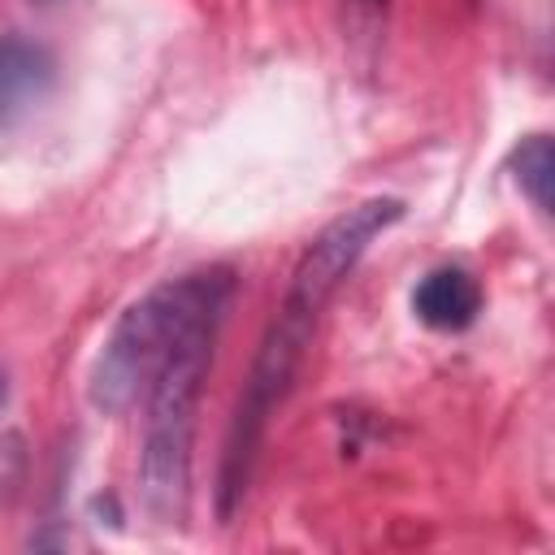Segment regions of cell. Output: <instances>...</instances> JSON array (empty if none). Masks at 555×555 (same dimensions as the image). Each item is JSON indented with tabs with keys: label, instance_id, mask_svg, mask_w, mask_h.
Masks as SVG:
<instances>
[{
	"label": "cell",
	"instance_id": "6da1fadb",
	"mask_svg": "<svg viewBox=\"0 0 555 555\" xmlns=\"http://www.w3.org/2000/svg\"><path fill=\"white\" fill-rule=\"evenodd\" d=\"M399 217H403L399 199L373 195V199L347 208L343 217H334L308 243V251L299 256V264L291 273V286H286V299H282L278 317L269 321V330L260 338V351L251 360L247 386L238 395V408H234V421H230V434H225L221 477H217V516L221 520H230L234 507L247 494L251 464H256V451L264 442V425H269L273 408L282 403V395L291 390V382H295V373L308 356L321 308L343 286V278L356 269V260L369 251V243L382 230H390Z\"/></svg>",
	"mask_w": 555,
	"mask_h": 555
},
{
	"label": "cell",
	"instance_id": "7a4b0ae2",
	"mask_svg": "<svg viewBox=\"0 0 555 555\" xmlns=\"http://www.w3.org/2000/svg\"><path fill=\"white\" fill-rule=\"evenodd\" d=\"M234 299V273L221 264L212 286L173 330L160 364L152 369L143 447H139V494L160 525H178L191 499V442H195V408L212 364V347Z\"/></svg>",
	"mask_w": 555,
	"mask_h": 555
},
{
	"label": "cell",
	"instance_id": "3957f363",
	"mask_svg": "<svg viewBox=\"0 0 555 555\" xmlns=\"http://www.w3.org/2000/svg\"><path fill=\"white\" fill-rule=\"evenodd\" d=\"M217 273H221V264L169 278V282L152 286L143 299H134L117 317L113 334L104 338V347H100V356L91 364V386H87L91 403L100 412L117 416L143 395L152 369L160 364V356H165V347L173 338V330L186 321V312L199 304V295L212 286Z\"/></svg>",
	"mask_w": 555,
	"mask_h": 555
},
{
	"label": "cell",
	"instance_id": "277c9868",
	"mask_svg": "<svg viewBox=\"0 0 555 555\" xmlns=\"http://www.w3.org/2000/svg\"><path fill=\"white\" fill-rule=\"evenodd\" d=\"M412 312L421 325L429 330H442V334H455V330H468L481 312V286L468 269L460 264H442V269H429L416 291H412Z\"/></svg>",
	"mask_w": 555,
	"mask_h": 555
},
{
	"label": "cell",
	"instance_id": "5b68a950",
	"mask_svg": "<svg viewBox=\"0 0 555 555\" xmlns=\"http://www.w3.org/2000/svg\"><path fill=\"white\" fill-rule=\"evenodd\" d=\"M52 52L35 39L4 35L0 39V121L17 117L26 104H35L52 87Z\"/></svg>",
	"mask_w": 555,
	"mask_h": 555
},
{
	"label": "cell",
	"instance_id": "8992f818",
	"mask_svg": "<svg viewBox=\"0 0 555 555\" xmlns=\"http://www.w3.org/2000/svg\"><path fill=\"white\" fill-rule=\"evenodd\" d=\"M512 169L520 191L533 199L538 212H551V182H555V156H551V139L546 134H529L516 152H512Z\"/></svg>",
	"mask_w": 555,
	"mask_h": 555
},
{
	"label": "cell",
	"instance_id": "52a82bcc",
	"mask_svg": "<svg viewBox=\"0 0 555 555\" xmlns=\"http://www.w3.org/2000/svg\"><path fill=\"white\" fill-rule=\"evenodd\" d=\"M4 399H9V377L0 373V408H4Z\"/></svg>",
	"mask_w": 555,
	"mask_h": 555
},
{
	"label": "cell",
	"instance_id": "ba28073f",
	"mask_svg": "<svg viewBox=\"0 0 555 555\" xmlns=\"http://www.w3.org/2000/svg\"><path fill=\"white\" fill-rule=\"evenodd\" d=\"M360 4H364V9H382V0H360Z\"/></svg>",
	"mask_w": 555,
	"mask_h": 555
},
{
	"label": "cell",
	"instance_id": "9c48e42d",
	"mask_svg": "<svg viewBox=\"0 0 555 555\" xmlns=\"http://www.w3.org/2000/svg\"><path fill=\"white\" fill-rule=\"evenodd\" d=\"M30 4H61V0H30Z\"/></svg>",
	"mask_w": 555,
	"mask_h": 555
}]
</instances>
